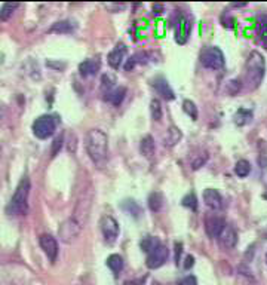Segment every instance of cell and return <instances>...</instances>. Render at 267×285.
Listing matches in <instances>:
<instances>
[{
  "label": "cell",
  "instance_id": "ffe728a7",
  "mask_svg": "<svg viewBox=\"0 0 267 285\" xmlns=\"http://www.w3.org/2000/svg\"><path fill=\"white\" fill-rule=\"evenodd\" d=\"M120 208L126 213V214H129V216H132V217H140L141 216V207L134 201V199H125L122 204H120Z\"/></svg>",
  "mask_w": 267,
  "mask_h": 285
},
{
  "label": "cell",
  "instance_id": "484cf974",
  "mask_svg": "<svg viewBox=\"0 0 267 285\" xmlns=\"http://www.w3.org/2000/svg\"><path fill=\"white\" fill-rule=\"evenodd\" d=\"M235 172H236L238 177L245 178V177L250 175V172H251V164H250L248 161H245V159L238 161L236 165H235Z\"/></svg>",
  "mask_w": 267,
  "mask_h": 285
},
{
  "label": "cell",
  "instance_id": "2e32d148",
  "mask_svg": "<svg viewBox=\"0 0 267 285\" xmlns=\"http://www.w3.org/2000/svg\"><path fill=\"white\" fill-rule=\"evenodd\" d=\"M100 67H101L100 59L89 58V59H85L83 62L79 64V73L82 76H94L100 71Z\"/></svg>",
  "mask_w": 267,
  "mask_h": 285
},
{
  "label": "cell",
  "instance_id": "60d3db41",
  "mask_svg": "<svg viewBox=\"0 0 267 285\" xmlns=\"http://www.w3.org/2000/svg\"><path fill=\"white\" fill-rule=\"evenodd\" d=\"M106 6H107L108 9H113V7H116V9L122 10V9H125V6H126V4H125V3H120V4H119V3H114V4H106Z\"/></svg>",
  "mask_w": 267,
  "mask_h": 285
},
{
  "label": "cell",
  "instance_id": "8992f818",
  "mask_svg": "<svg viewBox=\"0 0 267 285\" xmlns=\"http://www.w3.org/2000/svg\"><path fill=\"white\" fill-rule=\"evenodd\" d=\"M80 230H82V223L77 222L76 217H71V219L65 220V222L59 226L58 233H59V238H61L64 242H71L74 238L79 236Z\"/></svg>",
  "mask_w": 267,
  "mask_h": 285
},
{
  "label": "cell",
  "instance_id": "9a60e30c",
  "mask_svg": "<svg viewBox=\"0 0 267 285\" xmlns=\"http://www.w3.org/2000/svg\"><path fill=\"white\" fill-rule=\"evenodd\" d=\"M125 54H126V46L123 43H117L114 46V49L108 54L107 57V61L110 64L111 68H119L122 65V61L125 58Z\"/></svg>",
  "mask_w": 267,
  "mask_h": 285
},
{
  "label": "cell",
  "instance_id": "f1b7e54d",
  "mask_svg": "<svg viewBox=\"0 0 267 285\" xmlns=\"http://www.w3.org/2000/svg\"><path fill=\"white\" fill-rule=\"evenodd\" d=\"M18 6H19L18 3H4V4L1 6V10H0V19H1V21H7L9 16H12L13 10H15Z\"/></svg>",
  "mask_w": 267,
  "mask_h": 285
},
{
  "label": "cell",
  "instance_id": "836d02e7",
  "mask_svg": "<svg viewBox=\"0 0 267 285\" xmlns=\"http://www.w3.org/2000/svg\"><path fill=\"white\" fill-rule=\"evenodd\" d=\"M62 143H64V137H62V135H59V137H56V138L53 140V143H52V149H51V156H52V158L56 156V153L61 150Z\"/></svg>",
  "mask_w": 267,
  "mask_h": 285
},
{
  "label": "cell",
  "instance_id": "7bdbcfd3",
  "mask_svg": "<svg viewBox=\"0 0 267 285\" xmlns=\"http://www.w3.org/2000/svg\"><path fill=\"white\" fill-rule=\"evenodd\" d=\"M232 6H233V7H245L247 3H232Z\"/></svg>",
  "mask_w": 267,
  "mask_h": 285
},
{
  "label": "cell",
  "instance_id": "6da1fadb",
  "mask_svg": "<svg viewBox=\"0 0 267 285\" xmlns=\"http://www.w3.org/2000/svg\"><path fill=\"white\" fill-rule=\"evenodd\" d=\"M85 149L91 161L97 165H104L108 158V138L103 129L94 128L85 137Z\"/></svg>",
  "mask_w": 267,
  "mask_h": 285
},
{
  "label": "cell",
  "instance_id": "8d00e7d4",
  "mask_svg": "<svg viewBox=\"0 0 267 285\" xmlns=\"http://www.w3.org/2000/svg\"><path fill=\"white\" fill-rule=\"evenodd\" d=\"M181 253H183V244H181V242H175V263H177V265H178V262H180Z\"/></svg>",
  "mask_w": 267,
  "mask_h": 285
},
{
  "label": "cell",
  "instance_id": "1f68e13d",
  "mask_svg": "<svg viewBox=\"0 0 267 285\" xmlns=\"http://www.w3.org/2000/svg\"><path fill=\"white\" fill-rule=\"evenodd\" d=\"M183 205L186 208H190L192 211H196L198 210V199H196V195L195 193H189L183 198Z\"/></svg>",
  "mask_w": 267,
  "mask_h": 285
},
{
  "label": "cell",
  "instance_id": "44dd1931",
  "mask_svg": "<svg viewBox=\"0 0 267 285\" xmlns=\"http://www.w3.org/2000/svg\"><path fill=\"white\" fill-rule=\"evenodd\" d=\"M233 120L238 126H244L247 123H250L253 120V112L248 110V109H239L235 116H233Z\"/></svg>",
  "mask_w": 267,
  "mask_h": 285
},
{
  "label": "cell",
  "instance_id": "f6af8a7d",
  "mask_svg": "<svg viewBox=\"0 0 267 285\" xmlns=\"http://www.w3.org/2000/svg\"><path fill=\"white\" fill-rule=\"evenodd\" d=\"M155 285H159V284H155Z\"/></svg>",
  "mask_w": 267,
  "mask_h": 285
},
{
  "label": "cell",
  "instance_id": "9c48e42d",
  "mask_svg": "<svg viewBox=\"0 0 267 285\" xmlns=\"http://www.w3.org/2000/svg\"><path fill=\"white\" fill-rule=\"evenodd\" d=\"M226 228V222L224 219L218 217V216H208L205 219V232L210 238H218L223 232V229Z\"/></svg>",
  "mask_w": 267,
  "mask_h": 285
},
{
  "label": "cell",
  "instance_id": "7a4b0ae2",
  "mask_svg": "<svg viewBox=\"0 0 267 285\" xmlns=\"http://www.w3.org/2000/svg\"><path fill=\"white\" fill-rule=\"evenodd\" d=\"M265 74H266V59L260 52L253 51L247 59V64H245V85H247V88L250 91L257 89L262 85Z\"/></svg>",
  "mask_w": 267,
  "mask_h": 285
},
{
  "label": "cell",
  "instance_id": "f546056e",
  "mask_svg": "<svg viewBox=\"0 0 267 285\" xmlns=\"http://www.w3.org/2000/svg\"><path fill=\"white\" fill-rule=\"evenodd\" d=\"M183 110H184L186 114L190 116L193 120L198 119V107H196V104H195L193 101H190V100H184V103H183Z\"/></svg>",
  "mask_w": 267,
  "mask_h": 285
},
{
  "label": "cell",
  "instance_id": "e0dca14e",
  "mask_svg": "<svg viewBox=\"0 0 267 285\" xmlns=\"http://www.w3.org/2000/svg\"><path fill=\"white\" fill-rule=\"evenodd\" d=\"M125 95H126V88L117 86V88L111 89L110 92H107L104 98H106L108 103H111L113 106H120L122 101L125 100Z\"/></svg>",
  "mask_w": 267,
  "mask_h": 285
},
{
  "label": "cell",
  "instance_id": "ab89813d",
  "mask_svg": "<svg viewBox=\"0 0 267 285\" xmlns=\"http://www.w3.org/2000/svg\"><path fill=\"white\" fill-rule=\"evenodd\" d=\"M46 65H48V67H52V68H58V70H61V68L65 67L64 62H62V64H58V62H52V61H46Z\"/></svg>",
  "mask_w": 267,
  "mask_h": 285
},
{
  "label": "cell",
  "instance_id": "7c38bea8",
  "mask_svg": "<svg viewBox=\"0 0 267 285\" xmlns=\"http://www.w3.org/2000/svg\"><path fill=\"white\" fill-rule=\"evenodd\" d=\"M218 241H220V245L226 250H232L236 247L238 244V233L235 230L233 226L230 225H226V228L223 229L221 235L218 236Z\"/></svg>",
  "mask_w": 267,
  "mask_h": 285
},
{
  "label": "cell",
  "instance_id": "4316f807",
  "mask_svg": "<svg viewBox=\"0 0 267 285\" xmlns=\"http://www.w3.org/2000/svg\"><path fill=\"white\" fill-rule=\"evenodd\" d=\"M150 113H152V119L156 120V122H160L162 120V116H163V112H162V104L158 98H153L150 101Z\"/></svg>",
  "mask_w": 267,
  "mask_h": 285
},
{
  "label": "cell",
  "instance_id": "cb8c5ba5",
  "mask_svg": "<svg viewBox=\"0 0 267 285\" xmlns=\"http://www.w3.org/2000/svg\"><path fill=\"white\" fill-rule=\"evenodd\" d=\"M107 266L110 268V271L113 272V274H120L122 272V269H123V259L119 256V254H111V256H108V259H107Z\"/></svg>",
  "mask_w": 267,
  "mask_h": 285
},
{
  "label": "cell",
  "instance_id": "d4e9b609",
  "mask_svg": "<svg viewBox=\"0 0 267 285\" xmlns=\"http://www.w3.org/2000/svg\"><path fill=\"white\" fill-rule=\"evenodd\" d=\"M141 250L143 251H146L147 254H150L155 248H158L159 245H160V241L158 239V238H155V236H146V238H143V241H141Z\"/></svg>",
  "mask_w": 267,
  "mask_h": 285
},
{
  "label": "cell",
  "instance_id": "74e56055",
  "mask_svg": "<svg viewBox=\"0 0 267 285\" xmlns=\"http://www.w3.org/2000/svg\"><path fill=\"white\" fill-rule=\"evenodd\" d=\"M196 284H198V281H196L195 277H186V278H184L178 285H196Z\"/></svg>",
  "mask_w": 267,
  "mask_h": 285
},
{
  "label": "cell",
  "instance_id": "d590c367",
  "mask_svg": "<svg viewBox=\"0 0 267 285\" xmlns=\"http://www.w3.org/2000/svg\"><path fill=\"white\" fill-rule=\"evenodd\" d=\"M221 22H223V25H224L226 28H232V27H233V24H235V19H233V18H230V16L223 15V16H221Z\"/></svg>",
  "mask_w": 267,
  "mask_h": 285
},
{
  "label": "cell",
  "instance_id": "ba28073f",
  "mask_svg": "<svg viewBox=\"0 0 267 285\" xmlns=\"http://www.w3.org/2000/svg\"><path fill=\"white\" fill-rule=\"evenodd\" d=\"M169 256V250L165 247V245H159L158 248H155L150 254H147V260H146V265L149 269H158L160 268L162 265H165L166 259Z\"/></svg>",
  "mask_w": 267,
  "mask_h": 285
},
{
  "label": "cell",
  "instance_id": "4fadbf2b",
  "mask_svg": "<svg viewBox=\"0 0 267 285\" xmlns=\"http://www.w3.org/2000/svg\"><path fill=\"white\" fill-rule=\"evenodd\" d=\"M153 86H155L156 92H158L162 98H165V100H168V101H171V100L175 98V94H174L172 88L169 86V83H168V80H166L165 77H162V76L156 77V79L153 80Z\"/></svg>",
  "mask_w": 267,
  "mask_h": 285
},
{
  "label": "cell",
  "instance_id": "30bf717a",
  "mask_svg": "<svg viewBox=\"0 0 267 285\" xmlns=\"http://www.w3.org/2000/svg\"><path fill=\"white\" fill-rule=\"evenodd\" d=\"M40 247L43 250V253L46 254V257L51 260V262H55L56 257H58V244H56V239L52 236V235H42L40 239Z\"/></svg>",
  "mask_w": 267,
  "mask_h": 285
},
{
  "label": "cell",
  "instance_id": "5b68a950",
  "mask_svg": "<svg viewBox=\"0 0 267 285\" xmlns=\"http://www.w3.org/2000/svg\"><path fill=\"white\" fill-rule=\"evenodd\" d=\"M56 128V120L53 116L51 114H43L39 116L34 122H33V134L40 138V140H46L51 135H53Z\"/></svg>",
  "mask_w": 267,
  "mask_h": 285
},
{
  "label": "cell",
  "instance_id": "4dcf8cb0",
  "mask_svg": "<svg viewBox=\"0 0 267 285\" xmlns=\"http://www.w3.org/2000/svg\"><path fill=\"white\" fill-rule=\"evenodd\" d=\"M259 31H260L263 45L267 48V15H262L259 18Z\"/></svg>",
  "mask_w": 267,
  "mask_h": 285
},
{
  "label": "cell",
  "instance_id": "7402d4cb",
  "mask_svg": "<svg viewBox=\"0 0 267 285\" xmlns=\"http://www.w3.org/2000/svg\"><path fill=\"white\" fill-rule=\"evenodd\" d=\"M147 204H149L150 211L159 213V211L162 210V207H163V196H162V193H160V192H153V193H150Z\"/></svg>",
  "mask_w": 267,
  "mask_h": 285
},
{
  "label": "cell",
  "instance_id": "d6986e66",
  "mask_svg": "<svg viewBox=\"0 0 267 285\" xmlns=\"http://www.w3.org/2000/svg\"><path fill=\"white\" fill-rule=\"evenodd\" d=\"M140 150L143 153V156H146L147 159H152L155 156V152H156V146H155V141L150 135H146L141 143H140Z\"/></svg>",
  "mask_w": 267,
  "mask_h": 285
},
{
  "label": "cell",
  "instance_id": "ee69618b",
  "mask_svg": "<svg viewBox=\"0 0 267 285\" xmlns=\"http://www.w3.org/2000/svg\"><path fill=\"white\" fill-rule=\"evenodd\" d=\"M266 262H267V254H266Z\"/></svg>",
  "mask_w": 267,
  "mask_h": 285
},
{
  "label": "cell",
  "instance_id": "277c9868",
  "mask_svg": "<svg viewBox=\"0 0 267 285\" xmlns=\"http://www.w3.org/2000/svg\"><path fill=\"white\" fill-rule=\"evenodd\" d=\"M201 62L205 68L210 70H221L226 64L224 54L217 46H208L201 54Z\"/></svg>",
  "mask_w": 267,
  "mask_h": 285
},
{
  "label": "cell",
  "instance_id": "5bb4252c",
  "mask_svg": "<svg viewBox=\"0 0 267 285\" xmlns=\"http://www.w3.org/2000/svg\"><path fill=\"white\" fill-rule=\"evenodd\" d=\"M204 202L207 204L208 208H211L214 211L221 210V207H223V198H221L220 192L215 189H207L204 192Z\"/></svg>",
  "mask_w": 267,
  "mask_h": 285
},
{
  "label": "cell",
  "instance_id": "f35d334b",
  "mask_svg": "<svg viewBox=\"0 0 267 285\" xmlns=\"http://www.w3.org/2000/svg\"><path fill=\"white\" fill-rule=\"evenodd\" d=\"M193 265H195V257L193 256H187L186 257V263H184V269H190V268H193Z\"/></svg>",
  "mask_w": 267,
  "mask_h": 285
},
{
  "label": "cell",
  "instance_id": "603a6c76",
  "mask_svg": "<svg viewBox=\"0 0 267 285\" xmlns=\"http://www.w3.org/2000/svg\"><path fill=\"white\" fill-rule=\"evenodd\" d=\"M74 30V25L64 19V21H58L55 22L51 28H49V33H59V34H67V33H71Z\"/></svg>",
  "mask_w": 267,
  "mask_h": 285
},
{
  "label": "cell",
  "instance_id": "b9f144b4",
  "mask_svg": "<svg viewBox=\"0 0 267 285\" xmlns=\"http://www.w3.org/2000/svg\"><path fill=\"white\" fill-rule=\"evenodd\" d=\"M163 12V6L162 4H155L153 6V13H162Z\"/></svg>",
  "mask_w": 267,
  "mask_h": 285
},
{
  "label": "cell",
  "instance_id": "e575fe53",
  "mask_svg": "<svg viewBox=\"0 0 267 285\" xmlns=\"http://www.w3.org/2000/svg\"><path fill=\"white\" fill-rule=\"evenodd\" d=\"M137 62H138V59H137V55H134V57H131L128 61H126V64H125V70L126 71H129V70H132L135 65H137Z\"/></svg>",
  "mask_w": 267,
  "mask_h": 285
},
{
  "label": "cell",
  "instance_id": "ac0fdd59",
  "mask_svg": "<svg viewBox=\"0 0 267 285\" xmlns=\"http://www.w3.org/2000/svg\"><path fill=\"white\" fill-rule=\"evenodd\" d=\"M181 138H183V132L180 131V128L171 126V128L166 131V135H165V138H163V146H165V147H174Z\"/></svg>",
  "mask_w": 267,
  "mask_h": 285
},
{
  "label": "cell",
  "instance_id": "d6a6232c",
  "mask_svg": "<svg viewBox=\"0 0 267 285\" xmlns=\"http://www.w3.org/2000/svg\"><path fill=\"white\" fill-rule=\"evenodd\" d=\"M207 161H208V153H201V155H198V156L193 159L192 168H193L195 171H198L199 168H202V167L207 164Z\"/></svg>",
  "mask_w": 267,
  "mask_h": 285
},
{
  "label": "cell",
  "instance_id": "52a82bcc",
  "mask_svg": "<svg viewBox=\"0 0 267 285\" xmlns=\"http://www.w3.org/2000/svg\"><path fill=\"white\" fill-rule=\"evenodd\" d=\"M119 223L111 216H104L101 219V232L106 239V242L113 244L119 236Z\"/></svg>",
  "mask_w": 267,
  "mask_h": 285
},
{
  "label": "cell",
  "instance_id": "8fae6325",
  "mask_svg": "<svg viewBox=\"0 0 267 285\" xmlns=\"http://www.w3.org/2000/svg\"><path fill=\"white\" fill-rule=\"evenodd\" d=\"M190 30H192V24L189 21L187 16L181 15L177 21V27H175V40L180 45H184L189 40L190 36Z\"/></svg>",
  "mask_w": 267,
  "mask_h": 285
},
{
  "label": "cell",
  "instance_id": "3957f363",
  "mask_svg": "<svg viewBox=\"0 0 267 285\" xmlns=\"http://www.w3.org/2000/svg\"><path fill=\"white\" fill-rule=\"evenodd\" d=\"M28 195H30V180L28 177H22L18 183L9 205L6 208L9 216H24L28 211Z\"/></svg>",
  "mask_w": 267,
  "mask_h": 285
},
{
  "label": "cell",
  "instance_id": "83f0119b",
  "mask_svg": "<svg viewBox=\"0 0 267 285\" xmlns=\"http://www.w3.org/2000/svg\"><path fill=\"white\" fill-rule=\"evenodd\" d=\"M242 89V82L239 80V79H232V80H229L227 83H226V86H224V91L229 94V95H236L239 91Z\"/></svg>",
  "mask_w": 267,
  "mask_h": 285
}]
</instances>
